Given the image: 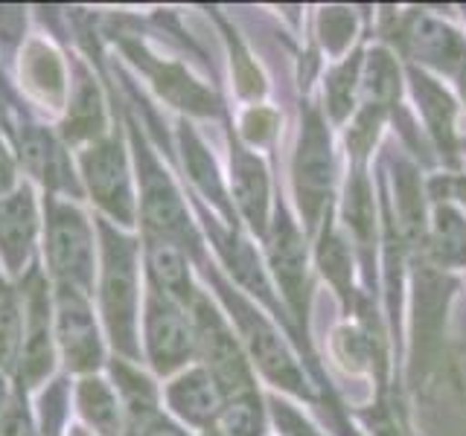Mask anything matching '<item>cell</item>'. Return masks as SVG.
Here are the masks:
<instances>
[{"instance_id":"6da1fadb","label":"cell","mask_w":466,"mask_h":436,"mask_svg":"<svg viewBox=\"0 0 466 436\" xmlns=\"http://www.w3.org/2000/svg\"><path fill=\"white\" fill-rule=\"evenodd\" d=\"M332 189V140L329 128L315 108H306L303 131L295 154V193L306 224L315 227L327 210Z\"/></svg>"},{"instance_id":"7a4b0ae2","label":"cell","mask_w":466,"mask_h":436,"mask_svg":"<svg viewBox=\"0 0 466 436\" xmlns=\"http://www.w3.org/2000/svg\"><path fill=\"white\" fill-rule=\"evenodd\" d=\"M400 50L411 58V67L446 73V76H461L466 70V38L455 26L434 18L429 12H411L397 21Z\"/></svg>"},{"instance_id":"3957f363","label":"cell","mask_w":466,"mask_h":436,"mask_svg":"<svg viewBox=\"0 0 466 436\" xmlns=\"http://www.w3.org/2000/svg\"><path fill=\"white\" fill-rule=\"evenodd\" d=\"M193 326H196V346L201 349L204 361H208V372L216 382L218 392L225 396V401L245 396V392H254L251 370H248L242 349L222 323V317L198 297L193 305Z\"/></svg>"},{"instance_id":"277c9868","label":"cell","mask_w":466,"mask_h":436,"mask_svg":"<svg viewBox=\"0 0 466 436\" xmlns=\"http://www.w3.org/2000/svg\"><path fill=\"white\" fill-rule=\"evenodd\" d=\"M106 280H102V302H106V317L114 341L123 346L131 343L135 332V302H137V282H135V244L116 239L106 227Z\"/></svg>"},{"instance_id":"5b68a950","label":"cell","mask_w":466,"mask_h":436,"mask_svg":"<svg viewBox=\"0 0 466 436\" xmlns=\"http://www.w3.org/2000/svg\"><path fill=\"white\" fill-rule=\"evenodd\" d=\"M146 341L157 370H175L196 352V326L164 291H152L146 305Z\"/></svg>"},{"instance_id":"8992f818","label":"cell","mask_w":466,"mask_h":436,"mask_svg":"<svg viewBox=\"0 0 466 436\" xmlns=\"http://www.w3.org/2000/svg\"><path fill=\"white\" fill-rule=\"evenodd\" d=\"M233 312H237V320L242 326L248 349H251V355L259 363V370L266 372L277 387H286L291 392H298V396H309L303 370L298 367V361L291 358L289 346L280 341V334L274 332V326L268 323V320L239 300L233 302Z\"/></svg>"},{"instance_id":"52a82bcc","label":"cell","mask_w":466,"mask_h":436,"mask_svg":"<svg viewBox=\"0 0 466 436\" xmlns=\"http://www.w3.org/2000/svg\"><path fill=\"white\" fill-rule=\"evenodd\" d=\"M50 262L65 285L85 288L91 282L94 247L91 230L73 207H56L50 215Z\"/></svg>"},{"instance_id":"ba28073f","label":"cell","mask_w":466,"mask_h":436,"mask_svg":"<svg viewBox=\"0 0 466 436\" xmlns=\"http://www.w3.org/2000/svg\"><path fill=\"white\" fill-rule=\"evenodd\" d=\"M268 262L295 317H306V244L295 222L280 210L268 233Z\"/></svg>"},{"instance_id":"9c48e42d","label":"cell","mask_w":466,"mask_h":436,"mask_svg":"<svg viewBox=\"0 0 466 436\" xmlns=\"http://www.w3.org/2000/svg\"><path fill=\"white\" fill-rule=\"evenodd\" d=\"M408 82H411V91L417 99V108L426 120L429 134L449 164L458 160V143H455V102H451L446 87L441 82L431 79L426 70L420 67H408Z\"/></svg>"},{"instance_id":"30bf717a","label":"cell","mask_w":466,"mask_h":436,"mask_svg":"<svg viewBox=\"0 0 466 436\" xmlns=\"http://www.w3.org/2000/svg\"><path fill=\"white\" fill-rule=\"evenodd\" d=\"M58 341H62L67 363L73 370L96 367L99 343H96L91 309L79 297V288L62 285V294H58Z\"/></svg>"},{"instance_id":"8fae6325","label":"cell","mask_w":466,"mask_h":436,"mask_svg":"<svg viewBox=\"0 0 466 436\" xmlns=\"http://www.w3.org/2000/svg\"><path fill=\"white\" fill-rule=\"evenodd\" d=\"M85 174L91 183V193L111 215L128 222L131 218V193H128V174L123 154L116 145L102 143L96 149L85 152Z\"/></svg>"},{"instance_id":"7c38bea8","label":"cell","mask_w":466,"mask_h":436,"mask_svg":"<svg viewBox=\"0 0 466 436\" xmlns=\"http://www.w3.org/2000/svg\"><path fill=\"white\" fill-rule=\"evenodd\" d=\"M169 404L175 413L184 416L189 425H213L225 407V396L218 392L208 370H189L169 387Z\"/></svg>"},{"instance_id":"4fadbf2b","label":"cell","mask_w":466,"mask_h":436,"mask_svg":"<svg viewBox=\"0 0 466 436\" xmlns=\"http://www.w3.org/2000/svg\"><path fill=\"white\" fill-rule=\"evenodd\" d=\"M233 198H237L242 215L248 218L257 233H266L268 227V174L262 164L248 154L245 149L233 152Z\"/></svg>"},{"instance_id":"5bb4252c","label":"cell","mask_w":466,"mask_h":436,"mask_svg":"<svg viewBox=\"0 0 466 436\" xmlns=\"http://www.w3.org/2000/svg\"><path fill=\"white\" fill-rule=\"evenodd\" d=\"M33 233L35 213L26 193L0 201V251H4V259L12 268H18L26 259L29 244H33Z\"/></svg>"},{"instance_id":"9a60e30c","label":"cell","mask_w":466,"mask_h":436,"mask_svg":"<svg viewBox=\"0 0 466 436\" xmlns=\"http://www.w3.org/2000/svg\"><path fill=\"white\" fill-rule=\"evenodd\" d=\"M143 210H146V222L157 230H164L167 236H184L187 233L184 203H181L178 193L172 189V183L160 172H152L149 178H146Z\"/></svg>"},{"instance_id":"2e32d148","label":"cell","mask_w":466,"mask_h":436,"mask_svg":"<svg viewBox=\"0 0 466 436\" xmlns=\"http://www.w3.org/2000/svg\"><path fill=\"white\" fill-rule=\"evenodd\" d=\"M431 253L437 265L463 268L466 265V218L451 203H437L431 215Z\"/></svg>"},{"instance_id":"e0dca14e","label":"cell","mask_w":466,"mask_h":436,"mask_svg":"<svg viewBox=\"0 0 466 436\" xmlns=\"http://www.w3.org/2000/svg\"><path fill=\"white\" fill-rule=\"evenodd\" d=\"M29 326H26V343H24V370L29 382L47 372L50 367V338H47V297H44L41 282H33L29 288Z\"/></svg>"},{"instance_id":"ac0fdd59","label":"cell","mask_w":466,"mask_h":436,"mask_svg":"<svg viewBox=\"0 0 466 436\" xmlns=\"http://www.w3.org/2000/svg\"><path fill=\"white\" fill-rule=\"evenodd\" d=\"M149 268L155 273V280L167 288L169 297L193 300V291H189V273H187V259L172 242H167V239H152L149 242Z\"/></svg>"},{"instance_id":"d6986e66","label":"cell","mask_w":466,"mask_h":436,"mask_svg":"<svg viewBox=\"0 0 466 436\" xmlns=\"http://www.w3.org/2000/svg\"><path fill=\"white\" fill-rule=\"evenodd\" d=\"M361 87V58L353 55L327 76V111L335 123H344L356 108V94Z\"/></svg>"},{"instance_id":"ffe728a7","label":"cell","mask_w":466,"mask_h":436,"mask_svg":"<svg viewBox=\"0 0 466 436\" xmlns=\"http://www.w3.org/2000/svg\"><path fill=\"white\" fill-rule=\"evenodd\" d=\"M184 157H187V166H189V174H193L196 186L216 203L218 210H228V198H225L222 181H218L213 157L208 154V149H204L193 131H184Z\"/></svg>"},{"instance_id":"44dd1931","label":"cell","mask_w":466,"mask_h":436,"mask_svg":"<svg viewBox=\"0 0 466 436\" xmlns=\"http://www.w3.org/2000/svg\"><path fill=\"white\" fill-rule=\"evenodd\" d=\"M218 425L225 436H262L266 433V413H262L257 392H245V396L228 399L222 413H218Z\"/></svg>"},{"instance_id":"7402d4cb","label":"cell","mask_w":466,"mask_h":436,"mask_svg":"<svg viewBox=\"0 0 466 436\" xmlns=\"http://www.w3.org/2000/svg\"><path fill=\"white\" fill-rule=\"evenodd\" d=\"M318 262H320V271H324L327 280L335 288H339V294H347V285H350V253H347V244L341 242L339 233L327 230L324 236H320Z\"/></svg>"},{"instance_id":"603a6c76","label":"cell","mask_w":466,"mask_h":436,"mask_svg":"<svg viewBox=\"0 0 466 436\" xmlns=\"http://www.w3.org/2000/svg\"><path fill=\"white\" fill-rule=\"evenodd\" d=\"M102 125V108H99V99L96 91L91 84H82L76 102H73V116L67 120V131L73 137H82V134H94Z\"/></svg>"},{"instance_id":"cb8c5ba5","label":"cell","mask_w":466,"mask_h":436,"mask_svg":"<svg viewBox=\"0 0 466 436\" xmlns=\"http://www.w3.org/2000/svg\"><path fill=\"white\" fill-rule=\"evenodd\" d=\"M82 407H85V413L91 416L102 431L114 433L116 407H114V399L108 396V390L102 387L99 382H85V387H82Z\"/></svg>"},{"instance_id":"d4e9b609","label":"cell","mask_w":466,"mask_h":436,"mask_svg":"<svg viewBox=\"0 0 466 436\" xmlns=\"http://www.w3.org/2000/svg\"><path fill=\"white\" fill-rule=\"evenodd\" d=\"M21 343V320L12 300H0V363L9 367Z\"/></svg>"},{"instance_id":"484cf974","label":"cell","mask_w":466,"mask_h":436,"mask_svg":"<svg viewBox=\"0 0 466 436\" xmlns=\"http://www.w3.org/2000/svg\"><path fill=\"white\" fill-rule=\"evenodd\" d=\"M324 41L332 53H341L353 38V15L347 9H324Z\"/></svg>"},{"instance_id":"4316f807","label":"cell","mask_w":466,"mask_h":436,"mask_svg":"<svg viewBox=\"0 0 466 436\" xmlns=\"http://www.w3.org/2000/svg\"><path fill=\"white\" fill-rule=\"evenodd\" d=\"M431 195L443 203H458L466 213V174H443L431 183Z\"/></svg>"},{"instance_id":"83f0119b","label":"cell","mask_w":466,"mask_h":436,"mask_svg":"<svg viewBox=\"0 0 466 436\" xmlns=\"http://www.w3.org/2000/svg\"><path fill=\"white\" fill-rule=\"evenodd\" d=\"M137 436H184L175 425H169V421L152 416L149 411L140 413V428H137Z\"/></svg>"},{"instance_id":"f1b7e54d","label":"cell","mask_w":466,"mask_h":436,"mask_svg":"<svg viewBox=\"0 0 466 436\" xmlns=\"http://www.w3.org/2000/svg\"><path fill=\"white\" fill-rule=\"evenodd\" d=\"M9 181H12V166H9V160L0 154V193L9 186Z\"/></svg>"},{"instance_id":"f546056e","label":"cell","mask_w":466,"mask_h":436,"mask_svg":"<svg viewBox=\"0 0 466 436\" xmlns=\"http://www.w3.org/2000/svg\"><path fill=\"white\" fill-rule=\"evenodd\" d=\"M458 87H461V96H463V102H466V70L458 76Z\"/></svg>"},{"instance_id":"4dcf8cb0","label":"cell","mask_w":466,"mask_h":436,"mask_svg":"<svg viewBox=\"0 0 466 436\" xmlns=\"http://www.w3.org/2000/svg\"><path fill=\"white\" fill-rule=\"evenodd\" d=\"M0 404H4V378H0Z\"/></svg>"},{"instance_id":"1f68e13d","label":"cell","mask_w":466,"mask_h":436,"mask_svg":"<svg viewBox=\"0 0 466 436\" xmlns=\"http://www.w3.org/2000/svg\"><path fill=\"white\" fill-rule=\"evenodd\" d=\"M213 436H225V433H213Z\"/></svg>"}]
</instances>
